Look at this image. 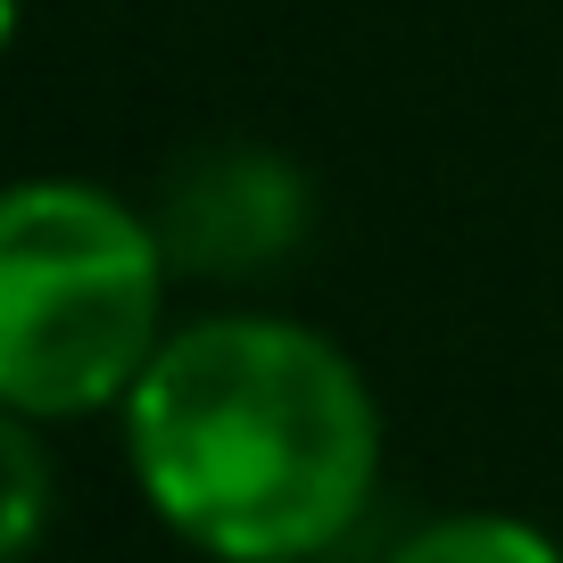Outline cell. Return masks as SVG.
<instances>
[{
    "mask_svg": "<svg viewBox=\"0 0 563 563\" xmlns=\"http://www.w3.org/2000/svg\"><path fill=\"white\" fill-rule=\"evenodd\" d=\"M141 497L216 563H307L382 473L373 389L332 340L274 316L175 332L124 398Z\"/></svg>",
    "mask_w": 563,
    "mask_h": 563,
    "instance_id": "1",
    "label": "cell"
},
{
    "mask_svg": "<svg viewBox=\"0 0 563 563\" xmlns=\"http://www.w3.org/2000/svg\"><path fill=\"white\" fill-rule=\"evenodd\" d=\"M166 241L91 183H18L0 208V398L91 415L133 398L158 340Z\"/></svg>",
    "mask_w": 563,
    "mask_h": 563,
    "instance_id": "2",
    "label": "cell"
},
{
    "mask_svg": "<svg viewBox=\"0 0 563 563\" xmlns=\"http://www.w3.org/2000/svg\"><path fill=\"white\" fill-rule=\"evenodd\" d=\"M307 224V183L290 175L265 150H232V158H208L175 183L166 199V257L208 265V274H249V265L282 257Z\"/></svg>",
    "mask_w": 563,
    "mask_h": 563,
    "instance_id": "3",
    "label": "cell"
},
{
    "mask_svg": "<svg viewBox=\"0 0 563 563\" xmlns=\"http://www.w3.org/2000/svg\"><path fill=\"white\" fill-rule=\"evenodd\" d=\"M382 563H563L555 539L514 514H448V522H422L415 539H398Z\"/></svg>",
    "mask_w": 563,
    "mask_h": 563,
    "instance_id": "4",
    "label": "cell"
},
{
    "mask_svg": "<svg viewBox=\"0 0 563 563\" xmlns=\"http://www.w3.org/2000/svg\"><path fill=\"white\" fill-rule=\"evenodd\" d=\"M0 464H9V563H25L34 539H42V440H34V415H18L0 431Z\"/></svg>",
    "mask_w": 563,
    "mask_h": 563,
    "instance_id": "5",
    "label": "cell"
}]
</instances>
